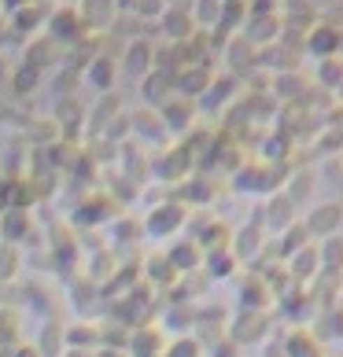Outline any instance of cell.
I'll use <instances>...</instances> for the list:
<instances>
[{
  "label": "cell",
  "instance_id": "cell-40",
  "mask_svg": "<svg viewBox=\"0 0 343 357\" xmlns=\"http://www.w3.org/2000/svg\"><path fill=\"white\" fill-rule=\"evenodd\" d=\"M111 63L108 59H96V63H92V67H89V77H92V82H96V89H111Z\"/></svg>",
  "mask_w": 343,
  "mask_h": 357
},
{
  "label": "cell",
  "instance_id": "cell-29",
  "mask_svg": "<svg viewBox=\"0 0 343 357\" xmlns=\"http://www.w3.org/2000/svg\"><path fill=\"white\" fill-rule=\"evenodd\" d=\"M129 129H133L137 137H144L148 144H155V140H163V137H166V129H163V122H159V114H152V111L129 114Z\"/></svg>",
  "mask_w": 343,
  "mask_h": 357
},
{
  "label": "cell",
  "instance_id": "cell-14",
  "mask_svg": "<svg viewBox=\"0 0 343 357\" xmlns=\"http://www.w3.org/2000/svg\"><path fill=\"white\" fill-rule=\"evenodd\" d=\"M281 350H284V357H325V354H328L325 342L314 335L307 324H302V328H292V332L284 335Z\"/></svg>",
  "mask_w": 343,
  "mask_h": 357
},
{
  "label": "cell",
  "instance_id": "cell-4",
  "mask_svg": "<svg viewBox=\"0 0 343 357\" xmlns=\"http://www.w3.org/2000/svg\"><path fill=\"white\" fill-rule=\"evenodd\" d=\"M229 310L226 306H196V317H192V339L200 342V347H214V342L226 339V328H229Z\"/></svg>",
  "mask_w": 343,
  "mask_h": 357
},
{
  "label": "cell",
  "instance_id": "cell-45",
  "mask_svg": "<svg viewBox=\"0 0 343 357\" xmlns=\"http://www.w3.org/2000/svg\"><path fill=\"white\" fill-rule=\"evenodd\" d=\"M325 357H333V354H325Z\"/></svg>",
  "mask_w": 343,
  "mask_h": 357
},
{
  "label": "cell",
  "instance_id": "cell-3",
  "mask_svg": "<svg viewBox=\"0 0 343 357\" xmlns=\"http://www.w3.org/2000/svg\"><path fill=\"white\" fill-rule=\"evenodd\" d=\"M184 225H189V206H184L181 199H163V203H155L152 206V214L144 218V236H152V240H166V236H174V232H181Z\"/></svg>",
  "mask_w": 343,
  "mask_h": 357
},
{
  "label": "cell",
  "instance_id": "cell-39",
  "mask_svg": "<svg viewBox=\"0 0 343 357\" xmlns=\"http://www.w3.org/2000/svg\"><path fill=\"white\" fill-rule=\"evenodd\" d=\"M166 33H170V37H189V15H184L181 8H174V11L166 15Z\"/></svg>",
  "mask_w": 343,
  "mask_h": 357
},
{
  "label": "cell",
  "instance_id": "cell-19",
  "mask_svg": "<svg viewBox=\"0 0 343 357\" xmlns=\"http://www.w3.org/2000/svg\"><path fill=\"white\" fill-rule=\"evenodd\" d=\"M140 276L148 284H155V291H170L177 284V273H174V266L166 261V255H152V258H144V266H140Z\"/></svg>",
  "mask_w": 343,
  "mask_h": 357
},
{
  "label": "cell",
  "instance_id": "cell-24",
  "mask_svg": "<svg viewBox=\"0 0 343 357\" xmlns=\"http://www.w3.org/2000/svg\"><path fill=\"white\" fill-rule=\"evenodd\" d=\"M192 317H196L192 302H170L163 324H166V332H174V335H189L192 332Z\"/></svg>",
  "mask_w": 343,
  "mask_h": 357
},
{
  "label": "cell",
  "instance_id": "cell-1",
  "mask_svg": "<svg viewBox=\"0 0 343 357\" xmlns=\"http://www.w3.org/2000/svg\"><path fill=\"white\" fill-rule=\"evenodd\" d=\"M155 302H159V291H152L148 284H137L133 291L118 295V302H111V317L122 321L126 328H144L155 321Z\"/></svg>",
  "mask_w": 343,
  "mask_h": 357
},
{
  "label": "cell",
  "instance_id": "cell-42",
  "mask_svg": "<svg viewBox=\"0 0 343 357\" xmlns=\"http://www.w3.org/2000/svg\"><path fill=\"white\" fill-rule=\"evenodd\" d=\"M221 15V0H196V19L200 22H218Z\"/></svg>",
  "mask_w": 343,
  "mask_h": 357
},
{
  "label": "cell",
  "instance_id": "cell-21",
  "mask_svg": "<svg viewBox=\"0 0 343 357\" xmlns=\"http://www.w3.org/2000/svg\"><path fill=\"white\" fill-rule=\"evenodd\" d=\"M200 269L207 273V280L214 284V280H233V276L240 273V261H236L229 250H218V255H207V258H203Z\"/></svg>",
  "mask_w": 343,
  "mask_h": 357
},
{
  "label": "cell",
  "instance_id": "cell-33",
  "mask_svg": "<svg viewBox=\"0 0 343 357\" xmlns=\"http://www.w3.org/2000/svg\"><path fill=\"white\" fill-rule=\"evenodd\" d=\"M111 236H115V243H137L140 236H144V229H140V221H133V218H122L118 214L115 221H111Z\"/></svg>",
  "mask_w": 343,
  "mask_h": 357
},
{
  "label": "cell",
  "instance_id": "cell-12",
  "mask_svg": "<svg viewBox=\"0 0 343 357\" xmlns=\"http://www.w3.org/2000/svg\"><path fill=\"white\" fill-rule=\"evenodd\" d=\"M159 122L166 133H177L184 137V129H189L196 122V107H192V100H184V96H170L163 107H159Z\"/></svg>",
  "mask_w": 343,
  "mask_h": 357
},
{
  "label": "cell",
  "instance_id": "cell-20",
  "mask_svg": "<svg viewBox=\"0 0 343 357\" xmlns=\"http://www.w3.org/2000/svg\"><path fill=\"white\" fill-rule=\"evenodd\" d=\"M318 269L325 276H343V236H328L318 243Z\"/></svg>",
  "mask_w": 343,
  "mask_h": 357
},
{
  "label": "cell",
  "instance_id": "cell-5",
  "mask_svg": "<svg viewBox=\"0 0 343 357\" xmlns=\"http://www.w3.org/2000/svg\"><path fill=\"white\" fill-rule=\"evenodd\" d=\"M192 169H196V155L189 144H177V148H166L159 158L152 162V174L166 181V184H181L184 177H192Z\"/></svg>",
  "mask_w": 343,
  "mask_h": 357
},
{
  "label": "cell",
  "instance_id": "cell-35",
  "mask_svg": "<svg viewBox=\"0 0 343 357\" xmlns=\"http://www.w3.org/2000/svg\"><path fill=\"white\" fill-rule=\"evenodd\" d=\"M15 339H19V310L0 306V347H4V342H15Z\"/></svg>",
  "mask_w": 343,
  "mask_h": 357
},
{
  "label": "cell",
  "instance_id": "cell-2",
  "mask_svg": "<svg viewBox=\"0 0 343 357\" xmlns=\"http://www.w3.org/2000/svg\"><path fill=\"white\" fill-rule=\"evenodd\" d=\"M273 332V313L270 310H240L236 317H229L226 339L233 347H255V342H266Z\"/></svg>",
  "mask_w": 343,
  "mask_h": 357
},
{
  "label": "cell",
  "instance_id": "cell-8",
  "mask_svg": "<svg viewBox=\"0 0 343 357\" xmlns=\"http://www.w3.org/2000/svg\"><path fill=\"white\" fill-rule=\"evenodd\" d=\"M233 280H236V302H240V310H273V291L262 280V273L244 269V276L236 273Z\"/></svg>",
  "mask_w": 343,
  "mask_h": 357
},
{
  "label": "cell",
  "instance_id": "cell-32",
  "mask_svg": "<svg viewBox=\"0 0 343 357\" xmlns=\"http://www.w3.org/2000/svg\"><path fill=\"white\" fill-rule=\"evenodd\" d=\"M19 269H22V250L11 247V243H0V287L15 284Z\"/></svg>",
  "mask_w": 343,
  "mask_h": 357
},
{
  "label": "cell",
  "instance_id": "cell-41",
  "mask_svg": "<svg viewBox=\"0 0 343 357\" xmlns=\"http://www.w3.org/2000/svg\"><path fill=\"white\" fill-rule=\"evenodd\" d=\"M82 118V107H78L74 100H59V107H56V126L63 129L67 122H78Z\"/></svg>",
  "mask_w": 343,
  "mask_h": 357
},
{
  "label": "cell",
  "instance_id": "cell-27",
  "mask_svg": "<svg viewBox=\"0 0 343 357\" xmlns=\"http://www.w3.org/2000/svg\"><path fill=\"white\" fill-rule=\"evenodd\" d=\"M152 63H155V56H152V45L148 41H133V45L126 48V74L129 77H144Z\"/></svg>",
  "mask_w": 343,
  "mask_h": 357
},
{
  "label": "cell",
  "instance_id": "cell-46",
  "mask_svg": "<svg viewBox=\"0 0 343 357\" xmlns=\"http://www.w3.org/2000/svg\"><path fill=\"white\" fill-rule=\"evenodd\" d=\"M340 48H343V41H340Z\"/></svg>",
  "mask_w": 343,
  "mask_h": 357
},
{
  "label": "cell",
  "instance_id": "cell-38",
  "mask_svg": "<svg viewBox=\"0 0 343 357\" xmlns=\"http://www.w3.org/2000/svg\"><path fill=\"white\" fill-rule=\"evenodd\" d=\"M302 92H307V89H299V77H295L292 70L277 77V96H284V100H299Z\"/></svg>",
  "mask_w": 343,
  "mask_h": 357
},
{
  "label": "cell",
  "instance_id": "cell-9",
  "mask_svg": "<svg viewBox=\"0 0 343 357\" xmlns=\"http://www.w3.org/2000/svg\"><path fill=\"white\" fill-rule=\"evenodd\" d=\"M266 250V229L262 225H244L240 232H233V240H229V255L240 261L244 269H251L255 261H258V255Z\"/></svg>",
  "mask_w": 343,
  "mask_h": 357
},
{
  "label": "cell",
  "instance_id": "cell-44",
  "mask_svg": "<svg viewBox=\"0 0 343 357\" xmlns=\"http://www.w3.org/2000/svg\"><path fill=\"white\" fill-rule=\"evenodd\" d=\"M8 357H41V354H37V347H11Z\"/></svg>",
  "mask_w": 343,
  "mask_h": 357
},
{
  "label": "cell",
  "instance_id": "cell-23",
  "mask_svg": "<svg viewBox=\"0 0 343 357\" xmlns=\"http://www.w3.org/2000/svg\"><path fill=\"white\" fill-rule=\"evenodd\" d=\"M71 287H74V291H71V302H74L78 313H92V310H96V302L103 298L100 287L92 284L89 276H78V280H71Z\"/></svg>",
  "mask_w": 343,
  "mask_h": 357
},
{
  "label": "cell",
  "instance_id": "cell-30",
  "mask_svg": "<svg viewBox=\"0 0 343 357\" xmlns=\"http://www.w3.org/2000/svg\"><path fill=\"white\" fill-rule=\"evenodd\" d=\"M118 266H122V261H115L111 250H103V255H92V258H89V269H85V276H89V280L96 284V287H103V284H108L111 276L118 273Z\"/></svg>",
  "mask_w": 343,
  "mask_h": 357
},
{
  "label": "cell",
  "instance_id": "cell-43",
  "mask_svg": "<svg viewBox=\"0 0 343 357\" xmlns=\"http://www.w3.org/2000/svg\"><path fill=\"white\" fill-rule=\"evenodd\" d=\"M266 144H270V148L262 151V155H266V158H277V162H281V158H284V151H288V148H284L288 140H284V137H270Z\"/></svg>",
  "mask_w": 343,
  "mask_h": 357
},
{
  "label": "cell",
  "instance_id": "cell-11",
  "mask_svg": "<svg viewBox=\"0 0 343 357\" xmlns=\"http://www.w3.org/2000/svg\"><path fill=\"white\" fill-rule=\"evenodd\" d=\"M214 195H218V181L214 177H207V174H192V177H184L177 184V195L174 199H181L184 206H210L214 203Z\"/></svg>",
  "mask_w": 343,
  "mask_h": 357
},
{
  "label": "cell",
  "instance_id": "cell-10",
  "mask_svg": "<svg viewBox=\"0 0 343 357\" xmlns=\"http://www.w3.org/2000/svg\"><path fill=\"white\" fill-rule=\"evenodd\" d=\"M292 221H295V203L288 199L284 192L270 195V203L262 210H255V225H262L266 232H284Z\"/></svg>",
  "mask_w": 343,
  "mask_h": 357
},
{
  "label": "cell",
  "instance_id": "cell-18",
  "mask_svg": "<svg viewBox=\"0 0 343 357\" xmlns=\"http://www.w3.org/2000/svg\"><path fill=\"white\" fill-rule=\"evenodd\" d=\"M129 350H133V357H159L163 354V332L155 324H144V328H133L129 332Z\"/></svg>",
  "mask_w": 343,
  "mask_h": 357
},
{
  "label": "cell",
  "instance_id": "cell-13",
  "mask_svg": "<svg viewBox=\"0 0 343 357\" xmlns=\"http://www.w3.org/2000/svg\"><path fill=\"white\" fill-rule=\"evenodd\" d=\"M34 232V214L30 210H4L0 214V243H11V247H22L26 240H30Z\"/></svg>",
  "mask_w": 343,
  "mask_h": 357
},
{
  "label": "cell",
  "instance_id": "cell-37",
  "mask_svg": "<svg viewBox=\"0 0 343 357\" xmlns=\"http://www.w3.org/2000/svg\"><path fill=\"white\" fill-rule=\"evenodd\" d=\"M340 82H343V63L340 59H321V85L340 89Z\"/></svg>",
  "mask_w": 343,
  "mask_h": 357
},
{
  "label": "cell",
  "instance_id": "cell-25",
  "mask_svg": "<svg viewBox=\"0 0 343 357\" xmlns=\"http://www.w3.org/2000/svg\"><path fill=\"white\" fill-rule=\"evenodd\" d=\"M307 243H314V240L307 236V229H302V221H292L284 232H277V250H281V261L292 258L295 250H302Z\"/></svg>",
  "mask_w": 343,
  "mask_h": 357
},
{
  "label": "cell",
  "instance_id": "cell-16",
  "mask_svg": "<svg viewBox=\"0 0 343 357\" xmlns=\"http://www.w3.org/2000/svg\"><path fill=\"white\" fill-rule=\"evenodd\" d=\"M189 240H196L200 243V250H203V258L207 255H218V250H229V240H233V232H229V225L226 221H218V218H210L207 225L196 236H189Z\"/></svg>",
  "mask_w": 343,
  "mask_h": 357
},
{
  "label": "cell",
  "instance_id": "cell-34",
  "mask_svg": "<svg viewBox=\"0 0 343 357\" xmlns=\"http://www.w3.org/2000/svg\"><path fill=\"white\" fill-rule=\"evenodd\" d=\"M159 357H203V347L192 335H174V339H170V347Z\"/></svg>",
  "mask_w": 343,
  "mask_h": 357
},
{
  "label": "cell",
  "instance_id": "cell-7",
  "mask_svg": "<svg viewBox=\"0 0 343 357\" xmlns=\"http://www.w3.org/2000/svg\"><path fill=\"white\" fill-rule=\"evenodd\" d=\"M302 229H307V236L314 243L328 240V236H340L343 232V203H318L307 214V221H302Z\"/></svg>",
  "mask_w": 343,
  "mask_h": 357
},
{
  "label": "cell",
  "instance_id": "cell-26",
  "mask_svg": "<svg viewBox=\"0 0 343 357\" xmlns=\"http://www.w3.org/2000/svg\"><path fill=\"white\" fill-rule=\"evenodd\" d=\"M63 324L59 321H45V328L37 332V354L41 357H63Z\"/></svg>",
  "mask_w": 343,
  "mask_h": 357
},
{
  "label": "cell",
  "instance_id": "cell-31",
  "mask_svg": "<svg viewBox=\"0 0 343 357\" xmlns=\"http://www.w3.org/2000/svg\"><path fill=\"white\" fill-rule=\"evenodd\" d=\"M307 48H310L318 59H328V56H333V52L340 48V33L333 30V26H318V30H310Z\"/></svg>",
  "mask_w": 343,
  "mask_h": 357
},
{
  "label": "cell",
  "instance_id": "cell-36",
  "mask_svg": "<svg viewBox=\"0 0 343 357\" xmlns=\"http://www.w3.org/2000/svg\"><path fill=\"white\" fill-rule=\"evenodd\" d=\"M52 37H56V41H63V37H67V41H74V37H78V15H71V11H59V15L52 19Z\"/></svg>",
  "mask_w": 343,
  "mask_h": 357
},
{
  "label": "cell",
  "instance_id": "cell-15",
  "mask_svg": "<svg viewBox=\"0 0 343 357\" xmlns=\"http://www.w3.org/2000/svg\"><path fill=\"white\" fill-rule=\"evenodd\" d=\"M284 269H288V276H292V284L307 287L314 276L321 273V269H318V243H307L302 250H295L292 258H284Z\"/></svg>",
  "mask_w": 343,
  "mask_h": 357
},
{
  "label": "cell",
  "instance_id": "cell-22",
  "mask_svg": "<svg viewBox=\"0 0 343 357\" xmlns=\"http://www.w3.org/2000/svg\"><path fill=\"white\" fill-rule=\"evenodd\" d=\"M144 103H155V107H163V103L174 96V82H170V74H144Z\"/></svg>",
  "mask_w": 343,
  "mask_h": 357
},
{
  "label": "cell",
  "instance_id": "cell-28",
  "mask_svg": "<svg viewBox=\"0 0 343 357\" xmlns=\"http://www.w3.org/2000/svg\"><path fill=\"white\" fill-rule=\"evenodd\" d=\"M314 184H318V181H314L310 169H288V177H284V188H281V192H284L292 203H302V199H307V195L314 192Z\"/></svg>",
  "mask_w": 343,
  "mask_h": 357
},
{
  "label": "cell",
  "instance_id": "cell-17",
  "mask_svg": "<svg viewBox=\"0 0 343 357\" xmlns=\"http://www.w3.org/2000/svg\"><path fill=\"white\" fill-rule=\"evenodd\" d=\"M166 261L174 266L177 276H181V273H196V269L203 266V250H200V243H196V240H189V236H184V240H177L174 247L166 250Z\"/></svg>",
  "mask_w": 343,
  "mask_h": 357
},
{
  "label": "cell",
  "instance_id": "cell-6",
  "mask_svg": "<svg viewBox=\"0 0 343 357\" xmlns=\"http://www.w3.org/2000/svg\"><path fill=\"white\" fill-rule=\"evenodd\" d=\"M118 218V203L111 199L108 192H100V195H85L82 203H78V210H74V218H71V225L74 229H92V225H111Z\"/></svg>",
  "mask_w": 343,
  "mask_h": 357
}]
</instances>
